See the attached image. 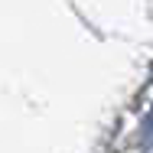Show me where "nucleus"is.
<instances>
[{
    "instance_id": "obj_1",
    "label": "nucleus",
    "mask_w": 153,
    "mask_h": 153,
    "mask_svg": "<svg viewBox=\"0 0 153 153\" xmlns=\"http://www.w3.org/2000/svg\"><path fill=\"white\" fill-rule=\"evenodd\" d=\"M140 140H143L147 147H153V114L143 121V127H140Z\"/></svg>"
}]
</instances>
